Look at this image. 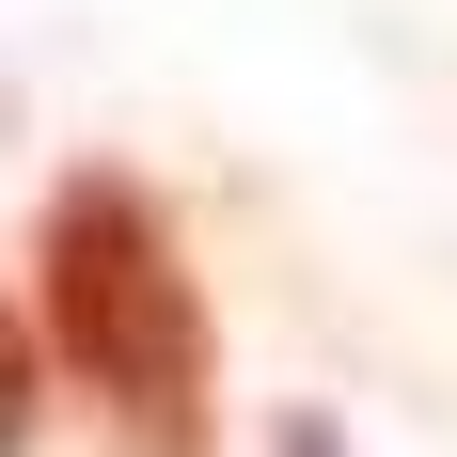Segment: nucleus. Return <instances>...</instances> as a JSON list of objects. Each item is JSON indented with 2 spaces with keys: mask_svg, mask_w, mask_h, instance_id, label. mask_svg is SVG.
<instances>
[{
  "mask_svg": "<svg viewBox=\"0 0 457 457\" xmlns=\"http://www.w3.org/2000/svg\"><path fill=\"white\" fill-rule=\"evenodd\" d=\"M32 316H47V363L79 378L127 457H205V284H189V237L142 174H63L47 189V237H32Z\"/></svg>",
  "mask_w": 457,
  "mask_h": 457,
  "instance_id": "f257e3e1",
  "label": "nucleus"
},
{
  "mask_svg": "<svg viewBox=\"0 0 457 457\" xmlns=\"http://www.w3.org/2000/svg\"><path fill=\"white\" fill-rule=\"evenodd\" d=\"M32 411H47V316H16V300H0V457L32 442Z\"/></svg>",
  "mask_w": 457,
  "mask_h": 457,
  "instance_id": "f03ea898",
  "label": "nucleus"
},
{
  "mask_svg": "<svg viewBox=\"0 0 457 457\" xmlns=\"http://www.w3.org/2000/svg\"><path fill=\"white\" fill-rule=\"evenodd\" d=\"M269 457H347V442H331L316 411H284V442H269Z\"/></svg>",
  "mask_w": 457,
  "mask_h": 457,
  "instance_id": "7ed1b4c3",
  "label": "nucleus"
}]
</instances>
